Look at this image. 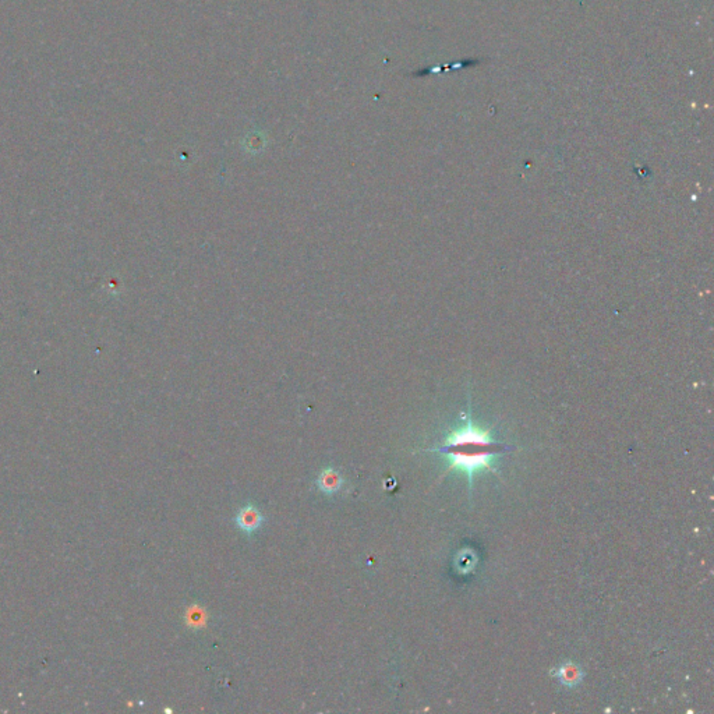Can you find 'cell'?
I'll list each match as a JSON object with an SVG mask.
<instances>
[{
	"mask_svg": "<svg viewBox=\"0 0 714 714\" xmlns=\"http://www.w3.org/2000/svg\"><path fill=\"white\" fill-rule=\"evenodd\" d=\"M557 677L559 679V682L565 686H569V688H573L576 685H579L583 679V672L580 670V667L572 661H568V663H564L559 668H558V672H557Z\"/></svg>",
	"mask_w": 714,
	"mask_h": 714,
	"instance_id": "3957f363",
	"label": "cell"
},
{
	"mask_svg": "<svg viewBox=\"0 0 714 714\" xmlns=\"http://www.w3.org/2000/svg\"><path fill=\"white\" fill-rule=\"evenodd\" d=\"M508 449H511L508 445L493 438L489 428L476 426L469 410L464 415V423L452 430L442 444L431 451L441 453L448 460V471H463L471 489L474 473L482 470L496 471L494 460Z\"/></svg>",
	"mask_w": 714,
	"mask_h": 714,
	"instance_id": "6da1fadb",
	"label": "cell"
},
{
	"mask_svg": "<svg viewBox=\"0 0 714 714\" xmlns=\"http://www.w3.org/2000/svg\"><path fill=\"white\" fill-rule=\"evenodd\" d=\"M340 485H342L340 476L336 471H333L332 469H326L325 471L321 473L318 486L325 493H335L340 487Z\"/></svg>",
	"mask_w": 714,
	"mask_h": 714,
	"instance_id": "277c9868",
	"label": "cell"
},
{
	"mask_svg": "<svg viewBox=\"0 0 714 714\" xmlns=\"http://www.w3.org/2000/svg\"><path fill=\"white\" fill-rule=\"evenodd\" d=\"M237 525H239L246 532H254L257 530L263 523V515L260 511L252 505L245 507L239 515H237Z\"/></svg>",
	"mask_w": 714,
	"mask_h": 714,
	"instance_id": "7a4b0ae2",
	"label": "cell"
}]
</instances>
